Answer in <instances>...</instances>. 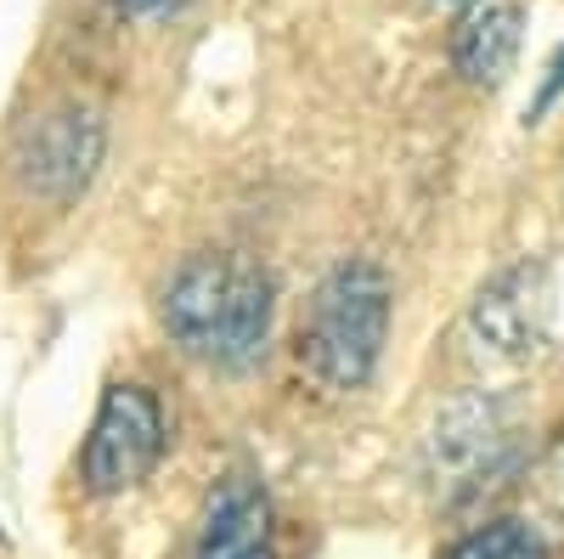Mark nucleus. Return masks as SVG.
<instances>
[{"mask_svg": "<svg viewBox=\"0 0 564 559\" xmlns=\"http://www.w3.org/2000/svg\"><path fill=\"white\" fill-rule=\"evenodd\" d=\"M164 447H170V430H164L159 396L148 385H108L97 424L85 436V486L97 497L130 492L159 470Z\"/></svg>", "mask_w": 564, "mask_h": 559, "instance_id": "obj_3", "label": "nucleus"}, {"mask_svg": "<svg viewBox=\"0 0 564 559\" xmlns=\"http://www.w3.org/2000/svg\"><path fill=\"white\" fill-rule=\"evenodd\" d=\"M164 329L186 356L238 373L265 351L271 277L238 255H193L164 289Z\"/></svg>", "mask_w": 564, "mask_h": 559, "instance_id": "obj_1", "label": "nucleus"}, {"mask_svg": "<svg viewBox=\"0 0 564 559\" xmlns=\"http://www.w3.org/2000/svg\"><path fill=\"white\" fill-rule=\"evenodd\" d=\"M502 412L491 407V401H480V396H463V401H452L446 412H441V424H435V463L446 475H475L480 463L502 447Z\"/></svg>", "mask_w": 564, "mask_h": 559, "instance_id": "obj_8", "label": "nucleus"}, {"mask_svg": "<svg viewBox=\"0 0 564 559\" xmlns=\"http://www.w3.org/2000/svg\"><path fill=\"white\" fill-rule=\"evenodd\" d=\"M520 40H525V12L513 0H486L475 7L457 34H452V68L468 79V85H502L520 63Z\"/></svg>", "mask_w": 564, "mask_h": 559, "instance_id": "obj_6", "label": "nucleus"}, {"mask_svg": "<svg viewBox=\"0 0 564 559\" xmlns=\"http://www.w3.org/2000/svg\"><path fill=\"white\" fill-rule=\"evenodd\" d=\"M542 311H547V300H542L536 277L531 271H502L497 283L475 300V311H468V329H475L480 351L520 362L542 340Z\"/></svg>", "mask_w": 564, "mask_h": 559, "instance_id": "obj_5", "label": "nucleus"}, {"mask_svg": "<svg viewBox=\"0 0 564 559\" xmlns=\"http://www.w3.org/2000/svg\"><path fill=\"white\" fill-rule=\"evenodd\" d=\"M390 340V277L372 260H345L316 283L300 322V362L327 390H361Z\"/></svg>", "mask_w": 564, "mask_h": 559, "instance_id": "obj_2", "label": "nucleus"}, {"mask_svg": "<svg viewBox=\"0 0 564 559\" xmlns=\"http://www.w3.org/2000/svg\"><path fill=\"white\" fill-rule=\"evenodd\" d=\"M119 7H124L130 18H175V12L193 7V0H119Z\"/></svg>", "mask_w": 564, "mask_h": 559, "instance_id": "obj_11", "label": "nucleus"}, {"mask_svg": "<svg viewBox=\"0 0 564 559\" xmlns=\"http://www.w3.org/2000/svg\"><path fill=\"white\" fill-rule=\"evenodd\" d=\"M243 559H276V548H271V542H260V548H249Z\"/></svg>", "mask_w": 564, "mask_h": 559, "instance_id": "obj_12", "label": "nucleus"}, {"mask_svg": "<svg viewBox=\"0 0 564 559\" xmlns=\"http://www.w3.org/2000/svg\"><path fill=\"white\" fill-rule=\"evenodd\" d=\"M446 7H463V0H446Z\"/></svg>", "mask_w": 564, "mask_h": 559, "instance_id": "obj_13", "label": "nucleus"}, {"mask_svg": "<svg viewBox=\"0 0 564 559\" xmlns=\"http://www.w3.org/2000/svg\"><path fill=\"white\" fill-rule=\"evenodd\" d=\"M260 542H271V497H265V486L249 481V475L220 481L204 503L198 559H243Z\"/></svg>", "mask_w": 564, "mask_h": 559, "instance_id": "obj_7", "label": "nucleus"}, {"mask_svg": "<svg viewBox=\"0 0 564 559\" xmlns=\"http://www.w3.org/2000/svg\"><path fill=\"white\" fill-rule=\"evenodd\" d=\"M564 97V40H558V52L547 57V74H542V85H536V97H531V125L553 108Z\"/></svg>", "mask_w": 564, "mask_h": 559, "instance_id": "obj_10", "label": "nucleus"}, {"mask_svg": "<svg viewBox=\"0 0 564 559\" xmlns=\"http://www.w3.org/2000/svg\"><path fill=\"white\" fill-rule=\"evenodd\" d=\"M441 559H553V548H547V537L531 520L502 515V520H486L468 537H457Z\"/></svg>", "mask_w": 564, "mask_h": 559, "instance_id": "obj_9", "label": "nucleus"}, {"mask_svg": "<svg viewBox=\"0 0 564 559\" xmlns=\"http://www.w3.org/2000/svg\"><path fill=\"white\" fill-rule=\"evenodd\" d=\"M97 164H102V119L90 108H63L34 125L23 175L40 198L74 204L90 186V175H97Z\"/></svg>", "mask_w": 564, "mask_h": 559, "instance_id": "obj_4", "label": "nucleus"}]
</instances>
